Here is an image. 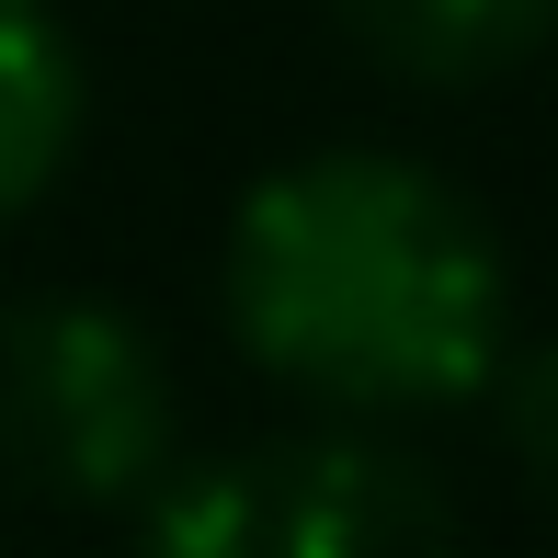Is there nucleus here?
<instances>
[{
    "label": "nucleus",
    "mask_w": 558,
    "mask_h": 558,
    "mask_svg": "<svg viewBox=\"0 0 558 558\" xmlns=\"http://www.w3.org/2000/svg\"><path fill=\"white\" fill-rule=\"evenodd\" d=\"M513 456L536 468V490H558V342L513 365Z\"/></svg>",
    "instance_id": "nucleus-6"
},
{
    "label": "nucleus",
    "mask_w": 558,
    "mask_h": 558,
    "mask_svg": "<svg viewBox=\"0 0 558 558\" xmlns=\"http://www.w3.org/2000/svg\"><path fill=\"white\" fill-rule=\"evenodd\" d=\"M0 468L35 501H137L171 478V365L114 296L0 319Z\"/></svg>",
    "instance_id": "nucleus-2"
},
{
    "label": "nucleus",
    "mask_w": 558,
    "mask_h": 558,
    "mask_svg": "<svg viewBox=\"0 0 558 558\" xmlns=\"http://www.w3.org/2000/svg\"><path fill=\"white\" fill-rule=\"evenodd\" d=\"M353 35L399 81H501L558 35V0H353Z\"/></svg>",
    "instance_id": "nucleus-5"
},
{
    "label": "nucleus",
    "mask_w": 558,
    "mask_h": 558,
    "mask_svg": "<svg viewBox=\"0 0 558 558\" xmlns=\"http://www.w3.org/2000/svg\"><path fill=\"white\" fill-rule=\"evenodd\" d=\"M81 114H92V81L58 0H0V217H23L69 171Z\"/></svg>",
    "instance_id": "nucleus-4"
},
{
    "label": "nucleus",
    "mask_w": 558,
    "mask_h": 558,
    "mask_svg": "<svg viewBox=\"0 0 558 558\" xmlns=\"http://www.w3.org/2000/svg\"><path fill=\"white\" fill-rule=\"evenodd\" d=\"M148 558H456V513L411 456L365 434H286L160 478Z\"/></svg>",
    "instance_id": "nucleus-3"
},
{
    "label": "nucleus",
    "mask_w": 558,
    "mask_h": 558,
    "mask_svg": "<svg viewBox=\"0 0 558 558\" xmlns=\"http://www.w3.org/2000/svg\"><path fill=\"white\" fill-rule=\"evenodd\" d=\"M513 274L478 206L422 160L319 148L228 217V331L342 422H411L501 376Z\"/></svg>",
    "instance_id": "nucleus-1"
}]
</instances>
